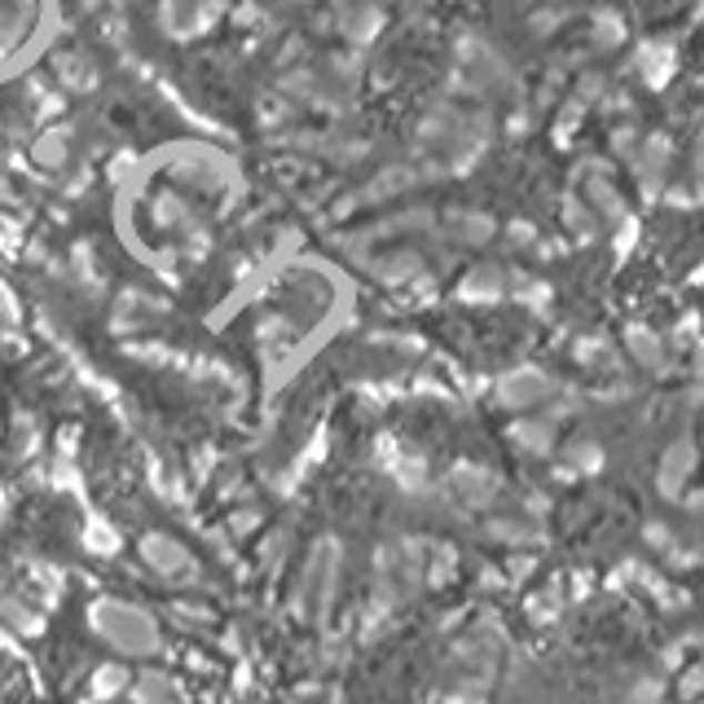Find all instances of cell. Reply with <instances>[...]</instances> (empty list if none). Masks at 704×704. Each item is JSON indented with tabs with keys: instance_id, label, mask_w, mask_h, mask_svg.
<instances>
[{
	"instance_id": "obj_1",
	"label": "cell",
	"mask_w": 704,
	"mask_h": 704,
	"mask_svg": "<svg viewBox=\"0 0 704 704\" xmlns=\"http://www.w3.org/2000/svg\"><path fill=\"white\" fill-rule=\"evenodd\" d=\"M40 31V0H0V67L13 62Z\"/></svg>"
}]
</instances>
